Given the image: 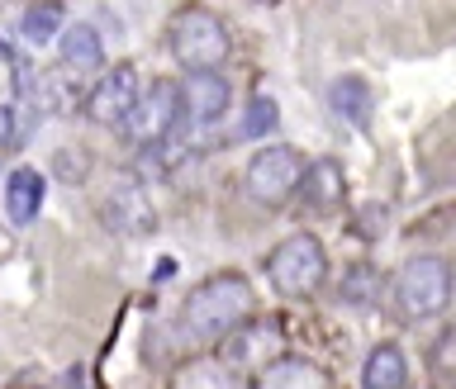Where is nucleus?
Wrapping results in <instances>:
<instances>
[{
	"mask_svg": "<svg viewBox=\"0 0 456 389\" xmlns=\"http://www.w3.org/2000/svg\"><path fill=\"white\" fill-rule=\"evenodd\" d=\"M81 100V81H77V71L71 67H53V71H43L38 85H34V105L38 109H71Z\"/></svg>",
	"mask_w": 456,
	"mask_h": 389,
	"instance_id": "dca6fc26",
	"label": "nucleus"
},
{
	"mask_svg": "<svg viewBox=\"0 0 456 389\" xmlns=\"http://www.w3.org/2000/svg\"><path fill=\"white\" fill-rule=\"evenodd\" d=\"M256 389H333L328 376L314 361H299V356H285V361H271L262 370Z\"/></svg>",
	"mask_w": 456,
	"mask_h": 389,
	"instance_id": "ddd939ff",
	"label": "nucleus"
},
{
	"mask_svg": "<svg viewBox=\"0 0 456 389\" xmlns=\"http://www.w3.org/2000/svg\"><path fill=\"white\" fill-rule=\"evenodd\" d=\"M395 304L404 319H437V313L452 304L447 256H409L395 276Z\"/></svg>",
	"mask_w": 456,
	"mask_h": 389,
	"instance_id": "7ed1b4c3",
	"label": "nucleus"
},
{
	"mask_svg": "<svg viewBox=\"0 0 456 389\" xmlns=\"http://www.w3.org/2000/svg\"><path fill=\"white\" fill-rule=\"evenodd\" d=\"M171 124H176V85L171 81H152L148 91H138L134 109L124 119L134 142H162L171 134Z\"/></svg>",
	"mask_w": 456,
	"mask_h": 389,
	"instance_id": "423d86ee",
	"label": "nucleus"
},
{
	"mask_svg": "<svg viewBox=\"0 0 456 389\" xmlns=\"http://www.w3.org/2000/svg\"><path fill=\"white\" fill-rule=\"evenodd\" d=\"M138 100V71L134 67H114L95 91H86V114L95 124H124L128 109Z\"/></svg>",
	"mask_w": 456,
	"mask_h": 389,
	"instance_id": "6e6552de",
	"label": "nucleus"
},
{
	"mask_svg": "<svg viewBox=\"0 0 456 389\" xmlns=\"http://www.w3.org/2000/svg\"><path fill=\"white\" fill-rule=\"evenodd\" d=\"M252 304H256V295H252V285L242 280L238 271H228V276H209L181 304V337L214 342V337L238 333V328L252 319Z\"/></svg>",
	"mask_w": 456,
	"mask_h": 389,
	"instance_id": "f257e3e1",
	"label": "nucleus"
},
{
	"mask_svg": "<svg viewBox=\"0 0 456 389\" xmlns=\"http://www.w3.org/2000/svg\"><path fill=\"white\" fill-rule=\"evenodd\" d=\"M167 43H171V57L185 71H214L228 57V28L205 5H185L167 28Z\"/></svg>",
	"mask_w": 456,
	"mask_h": 389,
	"instance_id": "f03ea898",
	"label": "nucleus"
},
{
	"mask_svg": "<svg viewBox=\"0 0 456 389\" xmlns=\"http://www.w3.org/2000/svg\"><path fill=\"white\" fill-rule=\"evenodd\" d=\"M342 195H347V176H342V166L333 162V157L309 162L305 176H299V185H295L299 209H309V214H333L342 205Z\"/></svg>",
	"mask_w": 456,
	"mask_h": 389,
	"instance_id": "1a4fd4ad",
	"label": "nucleus"
},
{
	"mask_svg": "<svg viewBox=\"0 0 456 389\" xmlns=\"http://www.w3.org/2000/svg\"><path fill=\"white\" fill-rule=\"evenodd\" d=\"M10 142H14V114L0 105V148H10Z\"/></svg>",
	"mask_w": 456,
	"mask_h": 389,
	"instance_id": "5701e85b",
	"label": "nucleus"
},
{
	"mask_svg": "<svg viewBox=\"0 0 456 389\" xmlns=\"http://www.w3.org/2000/svg\"><path fill=\"white\" fill-rule=\"evenodd\" d=\"M62 20H67L62 0H34V5L24 10V38L28 43H48L57 28H62Z\"/></svg>",
	"mask_w": 456,
	"mask_h": 389,
	"instance_id": "a211bd4d",
	"label": "nucleus"
},
{
	"mask_svg": "<svg viewBox=\"0 0 456 389\" xmlns=\"http://www.w3.org/2000/svg\"><path fill=\"white\" fill-rule=\"evenodd\" d=\"M276 347V333L271 328H252V323H242L238 333H228V356L233 361H256V347Z\"/></svg>",
	"mask_w": 456,
	"mask_h": 389,
	"instance_id": "aec40b11",
	"label": "nucleus"
},
{
	"mask_svg": "<svg viewBox=\"0 0 456 389\" xmlns=\"http://www.w3.org/2000/svg\"><path fill=\"white\" fill-rule=\"evenodd\" d=\"M433 376L442 385H456V333L437 337V347H433Z\"/></svg>",
	"mask_w": 456,
	"mask_h": 389,
	"instance_id": "4be33fe9",
	"label": "nucleus"
},
{
	"mask_svg": "<svg viewBox=\"0 0 456 389\" xmlns=\"http://www.w3.org/2000/svg\"><path fill=\"white\" fill-rule=\"evenodd\" d=\"M328 105H333V114H338L342 124L366 128L370 124V109H376V95H370V85L362 77H338L333 85H328Z\"/></svg>",
	"mask_w": 456,
	"mask_h": 389,
	"instance_id": "9b49d317",
	"label": "nucleus"
},
{
	"mask_svg": "<svg viewBox=\"0 0 456 389\" xmlns=\"http://www.w3.org/2000/svg\"><path fill=\"white\" fill-rule=\"evenodd\" d=\"M171 389H242V385H238L233 370L219 366V361H195V366L176 370V380H171Z\"/></svg>",
	"mask_w": 456,
	"mask_h": 389,
	"instance_id": "f3484780",
	"label": "nucleus"
},
{
	"mask_svg": "<svg viewBox=\"0 0 456 389\" xmlns=\"http://www.w3.org/2000/svg\"><path fill=\"white\" fill-rule=\"evenodd\" d=\"M43 176L34 166H14L10 176H5V214H10V223H34L38 219V209H43Z\"/></svg>",
	"mask_w": 456,
	"mask_h": 389,
	"instance_id": "9d476101",
	"label": "nucleus"
},
{
	"mask_svg": "<svg viewBox=\"0 0 456 389\" xmlns=\"http://www.w3.org/2000/svg\"><path fill=\"white\" fill-rule=\"evenodd\" d=\"M266 276H271V285H276L281 295H290V299L314 295V290L323 285V276H328V252H323V242L314 238V233L285 238L281 247L271 252Z\"/></svg>",
	"mask_w": 456,
	"mask_h": 389,
	"instance_id": "20e7f679",
	"label": "nucleus"
},
{
	"mask_svg": "<svg viewBox=\"0 0 456 389\" xmlns=\"http://www.w3.org/2000/svg\"><path fill=\"white\" fill-rule=\"evenodd\" d=\"M362 385H366V389H404V385H409L404 352H399L395 342L376 347V352L366 356V366H362Z\"/></svg>",
	"mask_w": 456,
	"mask_h": 389,
	"instance_id": "4468645a",
	"label": "nucleus"
},
{
	"mask_svg": "<svg viewBox=\"0 0 456 389\" xmlns=\"http://www.w3.org/2000/svg\"><path fill=\"white\" fill-rule=\"evenodd\" d=\"M276 124H281L276 100H271V95H252V100H248V114H242L238 138H262V134H271Z\"/></svg>",
	"mask_w": 456,
	"mask_h": 389,
	"instance_id": "6ab92c4d",
	"label": "nucleus"
},
{
	"mask_svg": "<svg viewBox=\"0 0 456 389\" xmlns=\"http://www.w3.org/2000/svg\"><path fill=\"white\" fill-rule=\"evenodd\" d=\"M376 290H380V280L370 266H352L347 276H342V299H347V304H370Z\"/></svg>",
	"mask_w": 456,
	"mask_h": 389,
	"instance_id": "412c9836",
	"label": "nucleus"
},
{
	"mask_svg": "<svg viewBox=\"0 0 456 389\" xmlns=\"http://www.w3.org/2000/svg\"><path fill=\"white\" fill-rule=\"evenodd\" d=\"M228 100H233V91H228V81L219 71H191V77L176 85V119L214 124L228 109Z\"/></svg>",
	"mask_w": 456,
	"mask_h": 389,
	"instance_id": "0eeeda50",
	"label": "nucleus"
},
{
	"mask_svg": "<svg viewBox=\"0 0 456 389\" xmlns=\"http://www.w3.org/2000/svg\"><path fill=\"white\" fill-rule=\"evenodd\" d=\"M105 62V43H100V28L95 24H71L62 34V67L71 71H86V67H100Z\"/></svg>",
	"mask_w": 456,
	"mask_h": 389,
	"instance_id": "2eb2a0df",
	"label": "nucleus"
},
{
	"mask_svg": "<svg viewBox=\"0 0 456 389\" xmlns=\"http://www.w3.org/2000/svg\"><path fill=\"white\" fill-rule=\"evenodd\" d=\"M299 176H305V157H299L295 148H285V142H276V148H262L248 162V176H242V185H248V195L256 199V205H285V199L295 195Z\"/></svg>",
	"mask_w": 456,
	"mask_h": 389,
	"instance_id": "39448f33",
	"label": "nucleus"
},
{
	"mask_svg": "<svg viewBox=\"0 0 456 389\" xmlns=\"http://www.w3.org/2000/svg\"><path fill=\"white\" fill-rule=\"evenodd\" d=\"M105 219L119 228V233H142V228L152 223L148 205H142V185L138 181H119L105 199Z\"/></svg>",
	"mask_w": 456,
	"mask_h": 389,
	"instance_id": "f8f14e48",
	"label": "nucleus"
}]
</instances>
